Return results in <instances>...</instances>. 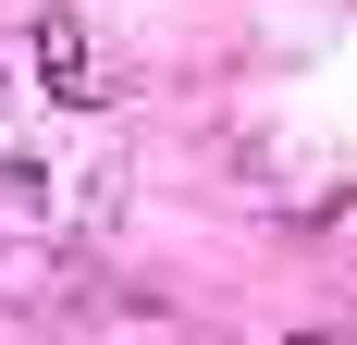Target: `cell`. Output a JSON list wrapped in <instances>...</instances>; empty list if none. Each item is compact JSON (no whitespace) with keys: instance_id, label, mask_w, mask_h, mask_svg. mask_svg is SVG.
<instances>
[{"instance_id":"obj_2","label":"cell","mask_w":357,"mask_h":345,"mask_svg":"<svg viewBox=\"0 0 357 345\" xmlns=\"http://www.w3.org/2000/svg\"><path fill=\"white\" fill-rule=\"evenodd\" d=\"M25 198H37V172H25V161H0V210H25Z\"/></svg>"},{"instance_id":"obj_1","label":"cell","mask_w":357,"mask_h":345,"mask_svg":"<svg viewBox=\"0 0 357 345\" xmlns=\"http://www.w3.org/2000/svg\"><path fill=\"white\" fill-rule=\"evenodd\" d=\"M37 74H50V99H99V50H86V25H74V13H50V25H37Z\"/></svg>"}]
</instances>
